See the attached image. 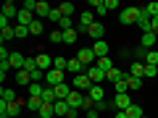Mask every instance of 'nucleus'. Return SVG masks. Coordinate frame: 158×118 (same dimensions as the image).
Returning <instances> with one entry per match:
<instances>
[{
	"label": "nucleus",
	"instance_id": "1",
	"mask_svg": "<svg viewBox=\"0 0 158 118\" xmlns=\"http://www.w3.org/2000/svg\"><path fill=\"white\" fill-rule=\"evenodd\" d=\"M140 13H142V8H121V13H118V21L121 24H127V26H129V24H137V18H140Z\"/></svg>",
	"mask_w": 158,
	"mask_h": 118
},
{
	"label": "nucleus",
	"instance_id": "2",
	"mask_svg": "<svg viewBox=\"0 0 158 118\" xmlns=\"http://www.w3.org/2000/svg\"><path fill=\"white\" fill-rule=\"evenodd\" d=\"M77 58H79V63H82L85 68H90V66L98 63V55L92 53V47H82V50H77Z\"/></svg>",
	"mask_w": 158,
	"mask_h": 118
},
{
	"label": "nucleus",
	"instance_id": "3",
	"mask_svg": "<svg viewBox=\"0 0 158 118\" xmlns=\"http://www.w3.org/2000/svg\"><path fill=\"white\" fill-rule=\"evenodd\" d=\"M129 105H132L129 92H124V95H116V97H113V102H111V108H113V110H118V113H121V110H127Z\"/></svg>",
	"mask_w": 158,
	"mask_h": 118
},
{
	"label": "nucleus",
	"instance_id": "4",
	"mask_svg": "<svg viewBox=\"0 0 158 118\" xmlns=\"http://www.w3.org/2000/svg\"><path fill=\"white\" fill-rule=\"evenodd\" d=\"M58 84H63V71L50 68V71L45 73V87H58Z\"/></svg>",
	"mask_w": 158,
	"mask_h": 118
},
{
	"label": "nucleus",
	"instance_id": "5",
	"mask_svg": "<svg viewBox=\"0 0 158 118\" xmlns=\"http://www.w3.org/2000/svg\"><path fill=\"white\" fill-rule=\"evenodd\" d=\"M34 21H37V16H34L32 11H27V8H19V16H16V24H21V26H32Z\"/></svg>",
	"mask_w": 158,
	"mask_h": 118
},
{
	"label": "nucleus",
	"instance_id": "6",
	"mask_svg": "<svg viewBox=\"0 0 158 118\" xmlns=\"http://www.w3.org/2000/svg\"><path fill=\"white\" fill-rule=\"evenodd\" d=\"M8 63H11V68H13V71H24L27 55H24V53H19V50H13V53H11V58H8Z\"/></svg>",
	"mask_w": 158,
	"mask_h": 118
},
{
	"label": "nucleus",
	"instance_id": "7",
	"mask_svg": "<svg viewBox=\"0 0 158 118\" xmlns=\"http://www.w3.org/2000/svg\"><path fill=\"white\" fill-rule=\"evenodd\" d=\"M90 87H92V81H90L87 73H77V76H74V89L77 92H85V89H90Z\"/></svg>",
	"mask_w": 158,
	"mask_h": 118
},
{
	"label": "nucleus",
	"instance_id": "8",
	"mask_svg": "<svg viewBox=\"0 0 158 118\" xmlns=\"http://www.w3.org/2000/svg\"><path fill=\"white\" fill-rule=\"evenodd\" d=\"M85 73L90 76V81H92V84H100L103 79H106V71H103V68H98V66H90V68H85Z\"/></svg>",
	"mask_w": 158,
	"mask_h": 118
},
{
	"label": "nucleus",
	"instance_id": "9",
	"mask_svg": "<svg viewBox=\"0 0 158 118\" xmlns=\"http://www.w3.org/2000/svg\"><path fill=\"white\" fill-rule=\"evenodd\" d=\"M24 110V102L21 100H16V102H6V110L0 113V116H13V118H19V113Z\"/></svg>",
	"mask_w": 158,
	"mask_h": 118
},
{
	"label": "nucleus",
	"instance_id": "10",
	"mask_svg": "<svg viewBox=\"0 0 158 118\" xmlns=\"http://www.w3.org/2000/svg\"><path fill=\"white\" fill-rule=\"evenodd\" d=\"M34 58H37V66H40V71H45V73H48V71L53 68V58L48 55V53H37Z\"/></svg>",
	"mask_w": 158,
	"mask_h": 118
},
{
	"label": "nucleus",
	"instance_id": "11",
	"mask_svg": "<svg viewBox=\"0 0 158 118\" xmlns=\"http://www.w3.org/2000/svg\"><path fill=\"white\" fill-rule=\"evenodd\" d=\"M66 102H69L71 108H77V110H82V105H85V95L77 92V89H71V95L66 97Z\"/></svg>",
	"mask_w": 158,
	"mask_h": 118
},
{
	"label": "nucleus",
	"instance_id": "12",
	"mask_svg": "<svg viewBox=\"0 0 158 118\" xmlns=\"http://www.w3.org/2000/svg\"><path fill=\"white\" fill-rule=\"evenodd\" d=\"M156 39H158V34L145 32V34H142V39H140V47H145V50H156Z\"/></svg>",
	"mask_w": 158,
	"mask_h": 118
},
{
	"label": "nucleus",
	"instance_id": "13",
	"mask_svg": "<svg viewBox=\"0 0 158 118\" xmlns=\"http://www.w3.org/2000/svg\"><path fill=\"white\" fill-rule=\"evenodd\" d=\"M87 34H90V37L95 39V42H100V39H103V34H106V26H103L100 21H95L90 29H87Z\"/></svg>",
	"mask_w": 158,
	"mask_h": 118
},
{
	"label": "nucleus",
	"instance_id": "14",
	"mask_svg": "<svg viewBox=\"0 0 158 118\" xmlns=\"http://www.w3.org/2000/svg\"><path fill=\"white\" fill-rule=\"evenodd\" d=\"M53 110H56V116L69 118V113H71V105H69L66 100H56V102H53Z\"/></svg>",
	"mask_w": 158,
	"mask_h": 118
},
{
	"label": "nucleus",
	"instance_id": "15",
	"mask_svg": "<svg viewBox=\"0 0 158 118\" xmlns=\"http://www.w3.org/2000/svg\"><path fill=\"white\" fill-rule=\"evenodd\" d=\"M87 92H90V100L92 102H103V100H106V89H103L100 84H92Z\"/></svg>",
	"mask_w": 158,
	"mask_h": 118
},
{
	"label": "nucleus",
	"instance_id": "16",
	"mask_svg": "<svg viewBox=\"0 0 158 118\" xmlns=\"http://www.w3.org/2000/svg\"><path fill=\"white\" fill-rule=\"evenodd\" d=\"M92 24H95V11H82V13H79V26L90 29Z\"/></svg>",
	"mask_w": 158,
	"mask_h": 118
},
{
	"label": "nucleus",
	"instance_id": "17",
	"mask_svg": "<svg viewBox=\"0 0 158 118\" xmlns=\"http://www.w3.org/2000/svg\"><path fill=\"white\" fill-rule=\"evenodd\" d=\"M92 53H95L98 58H106L108 53H111V47H108L106 39H100V42H92Z\"/></svg>",
	"mask_w": 158,
	"mask_h": 118
},
{
	"label": "nucleus",
	"instance_id": "18",
	"mask_svg": "<svg viewBox=\"0 0 158 118\" xmlns=\"http://www.w3.org/2000/svg\"><path fill=\"white\" fill-rule=\"evenodd\" d=\"M150 21H153V18H150V13H148L145 8H142V13H140V18H137V26L142 29V34H145V32H150Z\"/></svg>",
	"mask_w": 158,
	"mask_h": 118
},
{
	"label": "nucleus",
	"instance_id": "19",
	"mask_svg": "<svg viewBox=\"0 0 158 118\" xmlns=\"http://www.w3.org/2000/svg\"><path fill=\"white\" fill-rule=\"evenodd\" d=\"M127 73H129V71H118V68H113V71L106 73V79L116 84V81H127Z\"/></svg>",
	"mask_w": 158,
	"mask_h": 118
},
{
	"label": "nucleus",
	"instance_id": "20",
	"mask_svg": "<svg viewBox=\"0 0 158 118\" xmlns=\"http://www.w3.org/2000/svg\"><path fill=\"white\" fill-rule=\"evenodd\" d=\"M50 11H53V8L48 6V3H37V11H34V16H37L40 21H45V18L50 16Z\"/></svg>",
	"mask_w": 158,
	"mask_h": 118
},
{
	"label": "nucleus",
	"instance_id": "21",
	"mask_svg": "<svg viewBox=\"0 0 158 118\" xmlns=\"http://www.w3.org/2000/svg\"><path fill=\"white\" fill-rule=\"evenodd\" d=\"M16 84L29 87V84H32V73H29V71H16Z\"/></svg>",
	"mask_w": 158,
	"mask_h": 118
},
{
	"label": "nucleus",
	"instance_id": "22",
	"mask_svg": "<svg viewBox=\"0 0 158 118\" xmlns=\"http://www.w3.org/2000/svg\"><path fill=\"white\" fill-rule=\"evenodd\" d=\"M40 108H42V97H27V110L40 113Z\"/></svg>",
	"mask_w": 158,
	"mask_h": 118
},
{
	"label": "nucleus",
	"instance_id": "23",
	"mask_svg": "<svg viewBox=\"0 0 158 118\" xmlns=\"http://www.w3.org/2000/svg\"><path fill=\"white\" fill-rule=\"evenodd\" d=\"M0 37H3V45H6V42H11V39H16V26L0 29Z\"/></svg>",
	"mask_w": 158,
	"mask_h": 118
},
{
	"label": "nucleus",
	"instance_id": "24",
	"mask_svg": "<svg viewBox=\"0 0 158 118\" xmlns=\"http://www.w3.org/2000/svg\"><path fill=\"white\" fill-rule=\"evenodd\" d=\"M127 87H129V89H142V79L140 76H132V73H127Z\"/></svg>",
	"mask_w": 158,
	"mask_h": 118
},
{
	"label": "nucleus",
	"instance_id": "25",
	"mask_svg": "<svg viewBox=\"0 0 158 118\" xmlns=\"http://www.w3.org/2000/svg\"><path fill=\"white\" fill-rule=\"evenodd\" d=\"M53 89H56V97H58V100H66V97L71 95V89H69L66 81H63V84H58V87H53Z\"/></svg>",
	"mask_w": 158,
	"mask_h": 118
},
{
	"label": "nucleus",
	"instance_id": "26",
	"mask_svg": "<svg viewBox=\"0 0 158 118\" xmlns=\"http://www.w3.org/2000/svg\"><path fill=\"white\" fill-rule=\"evenodd\" d=\"M3 16H6V18H16V16H19V8L13 6L11 0H8L6 6H3Z\"/></svg>",
	"mask_w": 158,
	"mask_h": 118
},
{
	"label": "nucleus",
	"instance_id": "27",
	"mask_svg": "<svg viewBox=\"0 0 158 118\" xmlns=\"http://www.w3.org/2000/svg\"><path fill=\"white\" fill-rule=\"evenodd\" d=\"M77 39H79V32H77V29H66V32H63V42H66V45H74Z\"/></svg>",
	"mask_w": 158,
	"mask_h": 118
},
{
	"label": "nucleus",
	"instance_id": "28",
	"mask_svg": "<svg viewBox=\"0 0 158 118\" xmlns=\"http://www.w3.org/2000/svg\"><path fill=\"white\" fill-rule=\"evenodd\" d=\"M0 100H3V102H16L19 97H16L13 89H6V87H3V89H0Z\"/></svg>",
	"mask_w": 158,
	"mask_h": 118
},
{
	"label": "nucleus",
	"instance_id": "29",
	"mask_svg": "<svg viewBox=\"0 0 158 118\" xmlns=\"http://www.w3.org/2000/svg\"><path fill=\"white\" fill-rule=\"evenodd\" d=\"M50 116H56V110H53V105H50V102H42V108H40L37 118H50Z\"/></svg>",
	"mask_w": 158,
	"mask_h": 118
},
{
	"label": "nucleus",
	"instance_id": "30",
	"mask_svg": "<svg viewBox=\"0 0 158 118\" xmlns=\"http://www.w3.org/2000/svg\"><path fill=\"white\" fill-rule=\"evenodd\" d=\"M98 68H103V71H113V63H111V55H106V58H98V63H95Z\"/></svg>",
	"mask_w": 158,
	"mask_h": 118
},
{
	"label": "nucleus",
	"instance_id": "31",
	"mask_svg": "<svg viewBox=\"0 0 158 118\" xmlns=\"http://www.w3.org/2000/svg\"><path fill=\"white\" fill-rule=\"evenodd\" d=\"M24 71H29V73L40 71V66H37V58H34V55H27V63H24Z\"/></svg>",
	"mask_w": 158,
	"mask_h": 118
},
{
	"label": "nucleus",
	"instance_id": "32",
	"mask_svg": "<svg viewBox=\"0 0 158 118\" xmlns=\"http://www.w3.org/2000/svg\"><path fill=\"white\" fill-rule=\"evenodd\" d=\"M124 113H127L129 118H142V116H145V113H142V108H140V105H135V102H132V105L127 108Z\"/></svg>",
	"mask_w": 158,
	"mask_h": 118
},
{
	"label": "nucleus",
	"instance_id": "33",
	"mask_svg": "<svg viewBox=\"0 0 158 118\" xmlns=\"http://www.w3.org/2000/svg\"><path fill=\"white\" fill-rule=\"evenodd\" d=\"M90 8L98 16H103V13H106V0H90Z\"/></svg>",
	"mask_w": 158,
	"mask_h": 118
},
{
	"label": "nucleus",
	"instance_id": "34",
	"mask_svg": "<svg viewBox=\"0 0 158 118\" xmlns=\"http://www.w3.org/2000/svg\"><path fill=\"white\" fill-rule=\"evenodd\" d=\"M66 71H77V73H85V66L79 63V58H69V68Z\"/></svg>",
	"mask_w": 158,
	"mask_h": 118
},
{
	"label": "nucleus",
	"instance_id": "35",
	"mask_svg": "<svg viewBox=\"0 0 158 118\" xmlns=\"http://www.w3.org/2000/svg\"><path fill=\"white\" fill-rule=\"evenodd\" d=\"M42 32H45V21H40V18H37V21H34L32 26H29V34H34V37H40Z\"/></svg>",
	"mask_w": 158,
	"mask_h": 118
},
{
	"label": "nucleus",
	"instance_id": "36",
	"mask_svg": "<svg viewBox=\"0 0 158 118\" xmlns=\"http://www.w3.org/2000/svg\"><path fill=\"white\" fill-rule=\"evenodd\" d=\"M56 100H58V97H56V89H53V87H45V92H42V102H50V105H53Z\"/></svg>",
	"mask_w": 158,
	"mask_h": 118
},
{
	"label": "nucleus",
	"instance_id": "37",
	"mask_svg": "<svg viewBox=\"0 0 158 118\" xmlns=\"http://www.w3.org/2000/svg\"><path fill=\"white\" fill-rule=\"evenodd\" d=\"M132 76H140L142 79V73H145V63H140V61H135V63H132Z\"/></svg>",
	"mask_w": 158,
	"mask_h": 118
},
{
	"label": "nucleus",
	"instance_id": "38",
	"mask_svg": "<svg viewBox=\"0 0 158 118\" xmlns=\"http://www.w3.org/2000/svg\"><path fill=\"white\" fill-rule=\"evenodd\" d=\"M145 66H158V50H148V55H145Z\"/></svg>",
	"mask_w": 158,
	"mask_h": 118
},
{
	"label": "nucleus",
	"instance_id": "39",
	"mask_svg": "<svg viewBox=\"0 0 158 118\" xmlns=\"http://www.w3.org/2000/svg\"><path fill=\"white\" fill-rule=\"evenodd\" d=\"M58 11H61L66 18H71V13H74V3H61V6H58Z\"/></svg>",
	"mask_w": 158,
	"mask_h": 118
},
{
	"label": "nucleus",
	"instance_id": "40",
	"mask_svg": "<svg viewBox=\"0 0 158 118\" xmlns=\"http://www.w3.org/2000/svg\"><path fill=\"white\" fill-rule=\"evenodd\" d=\"M48 37H50V42H53V45H58V42H63V32H61V29H53V32L48 34Z\"/></svg>",
	"mask_w": 158,
	"mask_h": 118
},
{
	"label": "nucleus",
	"instance_id": "41",
	"mask_svg": "<svg viewBox=\"0 0 158 118\" xmlns=\"http://www.w3.org/2000/svg\"><path fill=\"white\" fill-rule=\"evenodd\" d=\"M53 68H58V71H66V68H69V61H66V58H53Z\"/></svg>",
	"mask_w": 158,
	"mask_h": 118
},
{
	"label": "nucleus",
	"instance_id": "42",
	"mask_svg": "<svg viewBox=\"0 0 158 118\" xmlns=\"http://www.w3.org/2000/svg\"><path fill=\"white\" fill-rule=\"evenodd\" d=\"M29 37V26H21V24H16V39H27Z\"/></svg>",
	"mask_w": 158,
	"mask_h": 118
},
{
	"label": "nucleus",
	"instance_id": "43",
	"mask_svg": "<svg viewBox=\"0 0 158 118\" xmlns=\"http://www.w3.org/2000/svg\"><path fill=\"white\" fill-rule=\"evenodd\" d=\"M8 71H13L11 63H8V61H0V79H3V81H6V73H8Z\"/></svg>",
	"mask_w": 158,
	"mask_h": 118
},
{
	"label": "nucleus",
	"instance_id": "44",
	"mask_svg": "<svg viewBox=\"0 0 158 118\" xmlns=\"http://www.w3.org/2000/svg\"><path fill=\"white\" fill-rule=\"evenodd\" d=\"M156 73H158V66H145V73H142V76L145 79H156Z\"/></svg>",
	"mask_w": 158,
	"mask_h": 118
},
{
	"label": "nucleus",
	"instance_id": "45",
	"mask_svg": "<svg viewBox=\"0 0 158 118\" xmlns=\"http://www.w3.org/2000/svg\"><path fill=\"white\" fill-rule=\"evenodd\" d=\"M113 89H116V95H124V92H129V87H127V81H116Z\"/></svg>",
	"mask_w": 158,
	"mask_h": 118
},
{
	"label": "nucleus",
	"instance_id": "46",
	"mask_svg": "<svg viewBox=\"0 0 158 118\" xmlns=\"http://www.w3.org/2000/svg\"><path fill=\"white\" fill-rule=\"evenodd\" d=\"M145 11L150 13V18H156V16H158V3H148V6H145Z\"/></svg>",
	"mask_w": 158,
	"mask_h": 118
},
{
	"label": "nucleus",
	"instance_id": "47",
	"mask_svg": "<svg viewBox=\"0 0 158 118\" xmlns=\"http://www.w3.org/2000/svg\"><path fill=\"white\" fill-rule=\"evenodd\" d=\"M118 6H121L118 0H106V11H111V8H118Z\"/></svg>",
	"mask_w": 158,
	"mask_h": 118
},
{
	"label": "nucleus",
	"instance_id": "48",
	"mask_svg": "<svg viewBox=\"0 0 158 118\" xmlns=\"http://www.w3.org/2000/svg\"><path fill=\"white\" fill-rule=\"evenodd\" d=\"M150 32H153V34H158V16L150 21Z\"/></svg>",
	"mask_w": 158,
	"mask_h": 118
},
{
	"label": "nucleus",
	"instance_id": "49",
	"mask_svg": "<svg viewBox=\"0 0 158 118\" xmlns=\"http://www.w3.org/2000/svg\"><path fill=\"white\" fill-rule=\"evenodd\" d=\"M6 26H11V18H6V16H0V29H6Z\"/></svg>",
	"mask_w": 158,
	"mask_h": 118
},
{
	"label": "nucleus",
	"instance_id": "50",
	"mask_svg": "<svg viewBox=\"0 0 158 118\" xmlns=\"http://www.w3.org/2000/svg\"><path fill=\"white\" fill-rule=\"evenodd\" d=\"M116 118H129V116H127V113L121 110V113H116Z\"/></svg>",
	"mask_w": 158,
	"mask_h": 118
},
{
	"label": "nucleus",
	"instance_id": "51",
	"mask_svg": "<svg viewBox=\"0 0 158 118\" xmlns=\"http://www.w3.org/2000/svg\"><path fill=\"white\" fill-rule=\"evenodd\" d=\"M0 118H13V116H0Z\"/></svg>",
	"mask_w": 158,
	"mask_h": 118
},
{
	"label": "nucleus",
	"instance_id": "52",
	"mask_svg": "<svg viewBox=\"0 0 158 118\" xmlns=\"http://www.w3.org/2000/svg\"><path fill=\"white\" fill-rule=\"evenodd\" d=\"M50 118H56V116H50Z\"/></svg>",
	"mask_w": 158,
	"mask_h": 118
}]
</instances>
